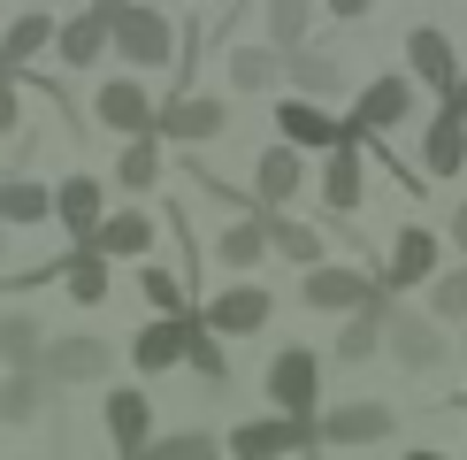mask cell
Wrapping results in <instances>:
<instances>
[{"mask_svg": "<svg viewBox=\"0 0 467 460\" xmlns=\"http://www.w3.org/2000/svg\"><path fill=\"white\" fill-rule=\"evenodd\" d=\"M100 16H108L115 54H123V62L161 69L169 54H177V31H169V16H161V8H123V0H100Z\"/></svg>", "mask_w": 467, "mask_h": 460, "instance_id": "obj_1", "label": "cell"}, {"mask_svg": "<svg viewBox=\"0 0 467 460\" xmlns=\"http://www.w3.org/2000/svg\"><path fill=\"white\" fill-rule=\"evenodd\" d=\"M315 445H322V422H291V414H261V422L230 430V453L238 460H291V453L315 460Z\"/></svg>", "mask_w": 467, "mask_h": 460, "instance_id": "obj_2", "label": "cell"}, {"mask_svg": "<svg viewBox=\"0 0 467 460\" xmlns=\"http://www.w3.org/2000/svg\"><path fill=\"white\" fill-rule=\"evenodd\" d=\"M268 399H276V414L291 422H322L315 399H322V361L306 353V345H284L276 361H268Z\"/></svg>", "mask_w": 467, "mask_h": 460, "instance_id": "obj_3", "label": "cell"}, {"mask_svg": "<svg viewBox=\"0 0 467 460\" xmlns=\"http://www.w3.org/2000/svg\"><path fill=\"white\" fill-rule=\"evenodd\" d=\"M376 292H383V284L368 277V268H329V261H322L315 277H299V299L322 307V315H368Z\"/></svg>", "mask_w": 467, "mask_h": 460, "instance_id": "obj_4", "label": "cell"}, {"mask_svg": "<svg viewBox=\"0 0 467 460\" xmlns=\"http://www.w3.org/2000/svg\"><path fill=\"white\" fill-rule=\"evenodd\" d=\"M414 115V85L406 77H376V85H360V100H353V115H345V139H376V131H391V123H406Z\"/></svg>", "mask_w": 467, "mask_h": 460, "instance_id": "obj_5", "label": "cell"}, {"mask_svg": "<svg viewBox=\"0 0 467 460\" xmlns=\"http://www.w3.org/2000/svg\"><path fill=\"white\" fill-rule=\"evenodd\" d=\"M268 315H276V299H268L253 277L230 284V292H215V299L200 307V322H207L215 338H253V330H268Z\"/></svg>", "mask_w": 467, "mask_h": 460, "instance_id": "obj_6", "label": "cell"}, {"mask_svg": "<svg viewBox=\"0 0 467 460\" xmlns=\"http://www.w3.org/2000/svg\"><path fill=\"white\" fill-rule=\"evenodd\" d=\"M92 115L115 131V139H153V123H161V108L146 100V85H130V77H115V85H100V100H92Z\"/></svg>", "mask_w": 467, "mask_h": 460, "instance_id": "obj_7", "label": "cell"}, {"mask_svg": "<svg viewBox=\"0 0 467 460\" xmlns=\"http://www.w3.org/2000/svg\"><path fill=\"white\" fill-rule=\"evenodd\" d=\"M399 430V414L383 399H345V407L322 414V445H383Z\"/></svg>", "mask_w": 467, "mask_h": 460, "instance_id": "obj_8", "label": "cell"}, {"mask_svg": "<svg viewBox=\"0 0 467 460\" xmlns=\"http://www.w3.org/2000/svg\"><path fill=\"white\" fill-rule=\"evenodd\" d=\"M276 131H284L291 153H337V146H353V139H345V123L329 108H315V100H284L276 108Z\"/></svg>", "mask_w": 467, "mask_h": 460, "instance_id": "obj_9", "label": "cell"}, {"mask_svg": "<svg viewBox=\"0 0 467 460\" xmlns=\"http://www.w3.org/2000/svg\"><path fill=\"white\" fill-rule=\"evenodd\" d=\"M406 62H414V77H421L430 92L460 100V54H452V38H444L437 24H414V31H406Z\"/></svg>", "mask_w": 467, "mask_h": 460, "instance_id": "obj_10", "label": "cell"}, {"mask_svg": "<svg viewBox=\"0 0 467 460\" xmlns=\"http://www.w3.org/2000/svg\"><path fill=\"white\" fill-rule=\"evenodd\" d=\"M223 123H230V108H223V100H207V92H192V100H184V92H177V100L161 108V123H153V139H177V146H207V139H215Z\"/></svg>", "mask_w": 467, "mask_h": 460, "instance_id": "obj_11", "label": "cell"}, {"mask_svg": "<svg viewBox=\"0 0 467 460\" xmlns=\"http://www.w3.org/2000/svg\"><path fill=\"white\" fill-rule=\"evenodd\" d=\"M54 215H62V230H69L77 246H92V238H100V223H108V184L100 177H62Z\"/></svg>", "mask_w": 467, "mask_h": 460, "instance_id": "obj_12", "label": "cell"}, {"mask_svg": "<svg viewBox=\"0 0 467 460\" xmlns=\"http://www.w3.org/2000/svg\"><path fill=\"white\" fill-rule=\"evenodd\" d=\"M421 169L430 177H460L467 169V108L460 100H444V115L421 131Z\"/></svg>", "mask_w": 467, "mask_h": 460, "instance_id": "obj_13", "label": "cell"}, {"mask_svg": "<svg viewBox=\"0 0 467 460\" xmlns=\"http://www.w3.org/2000/svg\"><path fill=\"white\" fill-rule=\"evenodd\" d=\"M306 184V153H291V146H268L261 153V169H253V207L261 215H284V200Z\"/></svg>", "mask_w": 467, "mask_h": 460, "instance_id": "obj_14", "label": "cell"}, {"mask_svg": "<svg viewBox=\"0 0 467 460\" xmlns=\"http://www.w3.org/2000/svg\"><path fill=\"white\" fill-rule=\"evenodd\" d=\"M108 437H115V453L123 460H139L146 445H153V399L146 392H108Z\"/></svg>", "mask_w": 467, "mask_h": 460, "instance_id": "obj_15", "label": "cell"}, {"mask_svg": "<svg viewBox=\"0 0 467 460\" xmlns=\"http://www.w3.org/2000/svg\"><path fill=\"white\" fill-rule=\"evenodd\" d=\"M399 254H391V268H383V292H414V284H430V268H437V238H430V230H421V223H406L399 230Z\"/></svg>", "mask_w": 467, "mask_h": 460, "instance_id": "obj_16", "label": "cell"}, {"mask_svg": "<svg viewBox=\"0 0 467 460\" xmlns=\"http://www.w3.org/2000/svg\"><path fill=\"white\" fill-rule=\"evenodd\" d=\"M108 369H115V345L108 338H54V353H47V376L54 383H92Z\"/></svg>", "mask_w": 467, "mask_h": 460, "instance_id": "obj_17", "label": "cell"}, {"mask_svg": "<svg viewBox=\"0 0 467 460\" xmlns=\"http://www.w3.org/2000/svg\"><path fill=\"white\" fill-rule=\"evenodd\" d=\"M192 330H200V315L192 322H146L139 338H130V361H139V369H184V353H192Z\"/></svg>", "mask_w": 467, "mask_h": 460, "instance_id": "obj_18", "label": "cell"}, {"mask_svg": "<svg viewBox=\"0 0 467 460\" xmlns=\"http://www.w3.org/2000/svg\"><path fill=\"white\" fill-rule=\"evenodd\" d=\"M47 353H54V338L38 330V315H0V369L8 376L47 369Z\"/></svg>", "mask_w": 467, "mask_h": 460, "instance_id": "obj_19", "label": "cell"}, {"mask_svg": "<svg viewBox=\"0 0 467 460\" xmlns=\"http://www.w3.org/2000/svg\"><path fill=\"white\" fill-rule=\"evenodd\" d=\"M391 361H399V369H414V376H430L437 361H444V330H437V322H421V315H399L391 322Z\"/></svg>", "mask_w": 467, "mask_h": 460, "instance_id": "obj_20", "label": "cell"}, {"mask_svg": "<svg viewBox=\"0 0 467 460\" xmlns=\"http://www.w3.org/2000/svg\"><path fill=\"white\" fill-rule=\"evenodd\" d=\"M54 38H62V24H54L47 8H31V16H16V24L0 31V77H8V69H24L31 54H47Z\"/></svg>", "mask_w": 467, "mask_h": 460, "instance_id": "obj_21", "label": "cell"}, {"mask_svg": "<svg viewBox=\"0 0 467 460\" xmlns=\"http://www.w3.org/2000/svg\"><path fill=\"white\" fill-rule=\"evenodd\" d=\"M391 322H399L391 292H376V307H368V315H353V322L337 330V361H368L376 345H391Z\"/></svg>", "mask_w": 467, "mask_h": 460, "instance_id": "obj_22", "label": "cell"}, {"mask_svg": "<svg viewBox=\"0 0 467 460\" xmlns=\"http://www.w3.org/2000/svg\"><path fill=\"white\" fill-rule=\"evenodd\" d=\"M54 47H62V62H69V69H92V62L115 47V31H108V16H100V8H85V16H69V24H62V38H54Z\"/></svg>", "mask_w": 467, "mask_h": 460, "instance_id": "obj_23", "label": "cell"}, {"mask_svg": "<svg viewBox=\"0 0 467 460\" xmlns=\"http://www.w3.org/2000/svg\"><path fill=\"white\" fill-rule=\"evenodd\" d=\"M146 246H153V215H146V207H123V215L100 223L92 254H100V261H130V254H146Z\"/></svg>", "mask_w": 467, "mask_h": 460, "instance_id": "obj_24", "label": "cell"}, {"mask_svg": "<svg viewBox=\"0 0 467 460\" xmlns=\"http://www.w3.org/2000/svg\"><path fill=\"white\" fill-rule=\"evenodd\" d=\"M360 192H368V177H360V146H337V153H329V169H322V200L337 207V215H353Z\"/></svg>", "mask_w": 467, "mask_h": 460, "instance_id": "obj_25", "label": "cell"}, {"mask_svg": "<svg viewBox=\"0 0 467 460\" xmlns=\"http://www.w3.org/2000/svg\"><path fill=\"white\" fill-rule=\"evenodd\" d=\"M261 223H268V254L299 261V277H315V268H322V238L306 223H291V215H261Z\"/></svg>", "mask_w": 467, "mask_h": 460, "instance_id": "obj_26", "label": "cell"}, {"mask_svg": "<svg viewBox=\"0 0 467 460\" xmlns=\"http://www.w3.org/2000/svg\"><path fill=\"white\" fill-rule=\"evenodd\" d=\"M54 376L47 369H24V376H0V422H38V407H47Z\"/></svg>", "mask_w": 467, "mask_h": 460, "instance_id": "obj_27", "label": "cell"}, {"mask_svg": "<svg viewBox=\"0 0 467 460\" xmlns=\"http://www.w3.org/2000/svg\"><path fill=\"white\" fill-rule=\"evenodd\" d=\"M62 284H69L77 307H100L108 299V261L92 254V246H69V254H62Z\"/></svg>", "mask_w": 467, "mask_h": 460, "instance_id": "obj_28", "label": "cell"}, {"mask_svg": "<svg viewBox=\"0 0 467 460\" xmlns=\"http://www.w3.org/2000/svg\"><path fill=\"white\" fill-rule=\"evenodd\" d=\"M215 254L230 261V268H253L268 254V223L261 215H238V223H223V238H215Z\"/></svg>", "mask_w": 467, "mask_h": 460, "instance_id": "obj_29", "label": "cell"}, {"mask_svg": "<svg viewBox=\"0 0 467 460\" xmlns=\"http://www.w3.org/2000/svg\"><path fill=\"white\" fill-rule=\"evenodd\" d=\"M54 215V192L31 184V177H8L0 184V223H47Z\"/></svg>", "mask_w": 467, "mask_h": 460, "instance_id": "obj_30", "label": "cell"}, {"mask_svg": "<svg viewBox=\"0 0 467 460\" xmlns=\"http://www.w3.org/2000/svg\"><path fill=\"white\" fill-rule=\"evenodd\" d=\"M284 77L299 85V100H322V92H337V85H345V62H329V54H291Z\"/></svg>", "mask_w": 467, "mask_h": 460, "instance_id": "obj_31", "label": "cell"}, {"mask_svg": "<svg viewBox=\"0 0 467 460\" xmlns=\"http://www.w3.org/2000/svg\"><path fill=\"white\" fill-rule=\"evenodd\" d=\"M230 445L223 437H207V430H169V437H153V445L139 460H223Z\"/></svg>", "mask_w": 467, "mask_h": 460, "instance_id": "obj_32", "label": "cell"}, {"mask_svg": "<svg viewBox=\"0 0 467 460\" xmlns=\"http://www.w3.org/2000/svg\"><path fill=\"white\" fill-rule=\"evenodd\" d=\"M284 77V54H268V47H238L230 54V85L238 92H261V85H276Z\"/></svg>", "mask_w": 467, "mask_h": 460, "instance_id": "obj_33", "label": "cell"}, {"mask_svg": "<svg viewBox=\"0 0 467 460\" xmlns=\"http://www.w3.org/2000/svg\"><path fill=\"white\" fill-rule=\"evenodd\" d=\"M306 24H315V8H306V0H276V8H268V38H276L284 62H291V54H306V47H299Z\"/></svg>", "mask_w": 467, "mask_h": 460, "instance_id": "obj_34", "label": "cell"}, {"mask_svg": "<svg viewBox=\"0 0 467 460\" xmlns=\"http://www.w3.org/2000/svg\"><path fill=\"white\" fill-rule=\"evenodd\" d=\"M184 369L200 376L207 392H223V376H230V361H223V338L207 330V322H200V330H192V353H184Z\"/></svg>", "mask_w": 467, "mask_h": 460, "instance_id": "obj_35", "label": "cell"}, {"mask_svg": "<svg viewBox=\"0 0 467 460\" xmlns=\"http://www.w3.org/2000/svg\"><path fill=\"white\" fill-rule=\"evenodd\" d=\"M153 177H161V146H153V139H130L123 162H115V184H123V192H146Z\"/></svg>", "mask_w": 467, "mask_h": 460, "instance_id": "obj_36", "label": "cell"}, {"mask_svg": "<svg viewBox=\"0 0 467 460\" xmlns=\"http://www.w3.org/2000/svg\"><path fill=\"white\" fill-rule=\"evenodd\" d=\"M139 284H146V299L161 307V322H192V315H200V307H184V284L169 277V268H146Z\"/></svg>", "mask_w": 467, "mask_h": 460, "instance_id": "obj_37", "label": "cell"}, {"mask_svg": "<svg viewBox=\"0 0 467 460\" xmlns=\"http://www.w3.org/2000/svg\"><path fill=\"white\" fill-rule=\"evenodd\" d=\"M430 307H437V315H452V322H467V268H452V277L430 284Z\"/></svg>", "mask_w": 467, "mask_h": 460, "instance_id": "obj_38", "label": "cell"}, {"mask_svg": "<svg viewBox=\"0 0 467 460\" xmlns=\"http://www.w3.org/2000/svg\"><path fill=\"white\" fill-rule=\"evenodd\" d=\"M8 131H16V85L0 77V139H8Z\"/></svg>", "mask_w": 467, "mask_h": 460, "instance_id": "obj_39", "label": "cell"}, {"mask_svg": "<svg viewBox=\"0 0 467 460\" xmlns=\"http://www.w3.org/2000/svg\"><path fill=\"white\" fill-rule=\"evenodd\" d=\"M452 238H460V254H467V207H452Z\"/></svg>", "mask_w": 467, "mask_h": 460, "instance_id": "obj_40", "label": "cell"}, {"mask_svg": "<svg viewBox=\"0 0 467 460\" xmlns=\"http://www.w3.org/2000/svg\"><path fill=\"white\" fill-rule=\"evenodd\" d=\"M406 460H444V453H406Z\"/></svg>", "mask_w": 467, "mask_h": 460, "instance_id": "obj_41", "label": "cell"}, {"mask_svg": "<svg viewBox=\"0 0 467 460\" xmlns=\"http://www.w3.org/2000/svg\"><path fill=\"white\" fill-rule=\"evenodd\" d=\"M0 254H8V223H0Z\"/></svg>", "mask_w": 467, "mask_h": 460, "instance_id": "obj_42", "label": "cell"}, {"mask_svg": "<svg viewBox=\"0 0 467 460\" xmlns=\"http://www.w3.org/2000/svg\"><path fill=\"white\" fill-rule=\"evenodd\" d=\"M460 108H467V92H460Z\"/></svg>", "mask_w": 467, "mask_h": 460, "instance_id": "obj_43", "label": "cell"}]
</instances>
